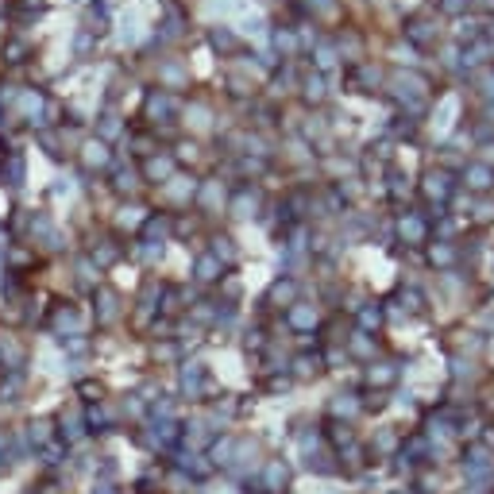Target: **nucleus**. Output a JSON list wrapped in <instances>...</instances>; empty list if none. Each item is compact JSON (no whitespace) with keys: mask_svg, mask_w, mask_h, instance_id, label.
Listing matches in <instances>:
<instances>
[{"mask_svg":"<svg viewBox=\"0 0 494 494\" xmlns=\"http://www.w3.org/2000/svg\"><path fill=\"white\" fill-rule=\"evenodd\" d=\"M286 479H290L286 464L282 460H267V467H263V494H282L286 491Z\"/></svg>","mask_w":494,"mask_h":494,"instance_id":"obj_1","label":"nucleus"},{"mask_svg":"<svg viewBox=\"0 0 494 494\" xmlns=\"http://www.w3.org/2000/svg\"><path fill=\"white\" fill-rule=\"evenodd\" d=\"M62 436H66V440H81V436H85V425H81L78 413H70V421L62 417Z\"/></svg>","mask_w":494,"mask_h":494,"instance_id":"obj_2","label":"nucleus"}]
</instances>
